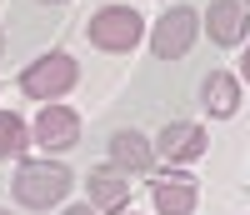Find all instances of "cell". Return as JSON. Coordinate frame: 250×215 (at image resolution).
Listing matches in <instances>:
<instances>
[{
    "label": "cell",
    "instance_id": "obj_16",
    "mask_svg": "<svg viewBox=\"0 0 250 215\" xmlns=\"http://www.w3.org/2000/svg\"><path fill=\"white\" fill-rule=\"evenodd\" d=\"M0 55H5V30H0Z\"/></svg>",
    "mask_w": 250,
    "mask_h": 215
},
{
    "label": "cell",
    "instance_id": "obj_19",
    "mask_svg": "<svg viewBox=\"0 0 250 215\" xmlns=\"http://www.w3.org/2000/svg\"><path fill=\"white\" fill-rule=\"evenodd\" d=\"M245 5H250V0H245Z\"/></svg>",
    "mask_w": 250,
    "mask_h": 215
},
{
    "label": "cell",
    "instance_id": "obj_10",
    "mask_svg": "<svg viewBox=\"0 0 250 215\" xmlns=\"http://www.w3.org/2000/svg\"><path fill=\"white\" fill-rule=\"evenodd\" d=\"M240 75L235 70H210L200 80V105H205V115L210 120H235L240 115Z\"/></svg>",
    "mask_w": 250,
    "mask_h": 215
},
{
    "label": "cell",
    "instance_id": "obj_5",
    "mask_svg": "<svg viewBox=\"0 0 250 215\" xmlns=\"http://www.w3.org/2000/svg\"><path fill=\"white\" fill-rule=\"evenodd\" d=\"M30 140H35L40 150H50V155L80 145V110L65 105V100H45V105L35 110V120H30Z\"/></svg>",
    "mask_w": 250,
    "mask_h": 215
},
{
    "label": "cell",
    "instance_id": "obj_11",
    "mask_svg": "<svg viewBox=\"0 0 250 215\" xmlns=\"http://www.w3.org/2000/svg\"><path fill=\"white\" fill-rule=\"evenodd\" d=\"M110 165H120L125 175H150L155 170V140L145 130H115L110 135Z\"/></svg>",
    "mask_w": 250,
    "mask_h": 215
},
{
    "label": "cell",
    "instance_id": "obj_6",
    "mask_svg": "<svg viewBox=\"0 0 250 215\" xmlns=\"http://www.w3.org/2000/svg\"><path fill=\"white\" fill-rule=\"evenodd\" d=\"M150 205L155 215H195L200 210V180L185 175V165H170L150 175Z\"/></svg>",
    "mask_w": 250,
    "mask_h": 215
},
{
    "label": "cell",
    "instance_id": "obj_4",
    "mask_svg": "<svg viewBox=\"0 0 250 215\" xmlns=\"http://www.w3.org/2000/svg\"><path fill=\"white\" fill-rule=\"evenodd\" d=\"M145 40H150V55H155V60H180V55H190V45L200 40V10L170 5L165 15H155V25L145 30Z\"/></svg>",
    "mask_w": 250,
    "mask_h": 215
},
{
    "label": "cell",
    "instance_id": "obj_7",
    "mask_svg": "<svg viewBox=\"0 0 250 215\" xmlns=\"http://www.w3.org/2000/svg\"><path fill=\"white\" fill-rule=\"evenodd\" d=\"M200 30H205L210 45L235 50V45L250 40V5H245V0H210L205 15H200Z\"/></svg>",
    "mask_w": 250,
    "mask_h": 215
},
{
    "label": "cell",
    "instance_id": "obj_15",
    "mask_svg": "<svg viewBox=\"0 0 250 215\" xmlns=\"http://www.w3.org/2000/svg\"><path fill=\"white\" fill-rule=\"evenodd\" d=\"M40 5H65V0H40Z\"/></svg>",
    "mask_w": 250,
    "mask_h": 215
},
{
    "label": "cell",
    "instance_id": "obj_9",
    "mask_svg": "<svg viewBox=\"0 0 250 215\" xmlns=\"http://www.w3.org/2000/svg\"><path fill=\"white\" fill-rule=\"evenodd\" d=\"M85 200L100 210V215H120V210H130V180H125V170L120 165H95L85 170Z\"/></svg>",
    "mask_w": 250,
    "mask_h": 215
},
{
    "label": "cell",
    "instance_id": "obj_13",
    "mask_svg": "<svg viewBox=\"0 0 250 215\" xmlns=\"http://www.w3.org/2000/svg\"><path fill=\"white\" fill-rule=\"evenodd\" d=\"M235 75H240V85H250V40L240 45V70H235Z\"/></svg>",
    "mask_w": 250,
    "mask_h": 215
},
{
    "label": "cell",
    "instance_id": "obj_17",
    "mask_svg": "<svg viewBox=\"0 0 250 215\" xmlns=\"http://www.w3.org/2000/svg\"><path fill=\"white\" fill-rule=\"evenodd\" d=\"M120 215H140V210H120Z\"/></svg>",
    "mask_w": 250,
    "mask_h": 215
},
{
    "label": "cell",
    "instance_id": "obj_12",
    "mask_svg": "<svg viewBox=\"0 0 250 215\" xmlns=\"http://www.w3.org/2000/svg\"><path fill=\"white\" fill-rule=\"evenodd\" d=\"M30 145H35V140H30V125H25V115L0 110V160H20Z\"/></svg>",
    "mask_w": 250,
    "mask_h": 215
},
{
    "label": "cell",
    "instance_id": "obj_18",
    "mask_svg": "<svg viewBox=\"0 0 250 215\" xmlns=\"http://www.w3.org/2000/svg\"><path fill=\"white\" fill-rule=\"evenodd\" d=\"M0 215H15V210H0Z\"/></svg>",
    "mask_w": 250,
    "mask_h": 215
},
{
    "label": "cell",
    "instance_id": "obj_3",
    "mask_svg": "<svg viewBox=\"0 0 250 215\" xmlns=\"http://www.w3.org/2000/svg\"><path fill=\"white\" fill-rule=\"evenodd\" d=\"M145 15L135 5H100L90 15V25H85V40L95 50H105V55H130L140 40H145Z\"/></svg>",
    "mask_w": 250,
    "mask_h": 215
},
{
    "label": "cell",
    "instance_id": "obj_2",
    "mask_svg": "<svg viewBox=\"0 0 250 215\" xmlns=\"http://www.w3.org/2000/svg\"><path fill=\"white\" fill-rule=\"evenodd\" d=\"M15 85H20V95H30L35 105L65 100L75 85H80V60L70 50H45V55H35L30 65L15 75Z\"/></svg>",
    "mask_w": 250,
    "mask_h": 215
},
{
    "label": "cell",
    "instance_id": "obj_14",
    "mask_svg": "<svg viewBox=\"0 0 250 215\" xmlns=\"http://www.w3.org/2000/svg\"><path fill=\"white\" fill-rule=\"evenodd\" d=\"M60 215H100V210H95V205L85 200V205H65V210H60Z\"/></svg>",
    "mask_w": 250,
    "mask_h": 215
},
{
    "label": "cell",
    "instance_id": "obj_8",
    "mask_svg": "<svg viewBox=\"0 0 250 215\" xmlns=\"http://www.w3.org/2000/svg\"><path fill=\"white\" fill-rule=\"evenodd\" d=\"M205 150H210V135H205L200 120H170L155 135V155L170 160V165H195Z\"/></svg>",
    "mask_w": 250,
    "mask_h": 215
},
{
    "label": "cell",
    "instance_id": "obj_1",
    "mask_svg": "<svg viewBox=\"0 0 250 215\" xmlns=\"http://www.w3.org/2000/svg\"><path fill=\"white\" fill-rule=\"evenodd\" d=\"M70 165L65 160H50V155H20L15 160V175H10V195L20 210H55V205H65L70 195Z\"/></svg>",
    "mask_w": 250,
    "mask_h": 215
}]
</instances>
